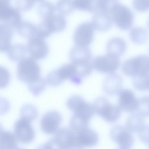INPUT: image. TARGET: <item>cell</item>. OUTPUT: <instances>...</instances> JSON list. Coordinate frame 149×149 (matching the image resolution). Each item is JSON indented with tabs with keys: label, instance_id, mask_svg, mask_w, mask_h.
<instances>
[{
	"label": "cell",
	"instance_id": "cell-33",
	"mask_svg": "<svg viewBox=\"0 0 149 149\" xmlns=\"http://www.w3.org/2000/svg\"></svg>",
	"mask_w": 149,
	"mask_h": 149
},
{
	"label": "cell",
	"instance_id": "cell-6",
	"mask_svg": "<svg viewBox=\"0 0 149 149\" xmlns=\"http://www.w3.org/2000/svg\"><path fill=\"white\" fill-rule=\"evenodd\" d=\"M92 104L95 112L107 122H115L120 116L121 110L118 106L110 103L104 97L97 98Z\"/></svg>",
	"mask_w": 149,
	"mask_h": 149
},
{
	"label": "cell",
	"instance_id": "cell-14",
	"mask_svg": "<svg viewBox=\"0 0 149 149\" xmlns=\"http://www.w3.org/2000/svg\"><path fill=\"white\" fill-rule=\"evenodd\" d=\"M122 79L120 76L114 73L110 74L104 80L103 88L109 95H114L119 93L122 86Z\"/></svg>",
	"mask_w": 149,
	"mask_h": 149
},
{
	"label": "cell",
	"instance_id": "cell-22",
	"mask_svg": "<svg viewBox=\"0 0 149 149\" xmlns=\"http://www.w3.org/2000/svg\"><path fill=\"white\" fill-rule=\"evenodd\" d=\"M28 88L33 95L37 96L45 90L46 86L44 79L40 77L33 82L28 84Z\"/></svg>",
	"mask_w": 149,
	"mask_h": 149
},
{
	"label": "cell",
	"instance_id": "cell-21",
	"mask_svg": "<svg viewBox=\"0 0 149 149\" xmlns=\"http://www.w3.org/2000/svg\"><path fill=\"white\" fill-rule=\"evenodd\" d=\"M21 113V118L31 122L37 118L38 112L36 109L33 105L27 104L23 106Z\"/></svg>",
	"mask_w": 149,
	"mask_h": 149
},
{
	"label": "cell",
	"instance_id": "cell-16",
	"mask_svg": "<svg viewBox=\"0 0 149 149\" xmlns=\"http://www.w3.org/2000/svg\"><path fill=\"white\" fill-rule=\"evenodd\" d=\"M126 47L125 42L123 39L115 37L108 41L106 49L107 53L120 56L125 51Z\"/></svg>",
	"mask_w": 149,
	"mask_h": 149
},
{
	"label": "cell",
	"instance_id": "cell-17",
	"mask_svg": "<svg viewBox=\"0 0 149 149\" xmlns=\"http://www.w3.org/2000/svg\"><path fill=\"white\" fill-rule=\"evenodd\" d=\"M17 139L10 131H3L0 135V149H18Z\"/></svg>",
	"mask_w": 149,
	"mask_h": 149
},
{
	"label": "cell",
	"instance_id": "cell-27",
	"mask_svg": "<svg viewBox=\"0 0 149 149\" xmlns=\"http://www.w3.org/2000/svg\"><path fill=\"white\" fill-rule=\"evenodd\" d=\"M10 78L8 71L4 68L0 66V88L6 87L8 85Z\"/></svg>",
	"mask_w": 149,
	"mask_h": 149
},
{
	"label": "cell",
	"instance_id": "cell-4",
	"mask_svg": "<svg viewBox=\"0 0 149 149\" xmlns=\"http://www.w3.org/2000/svg\"><path fill=\"white\" fill-rule=\"evenodd\" d=\"M113 22L118 27L127 29L132 25L134 16L128 7L117 0H113L111 8Z\"/></svg>",
	"mask_w": 149,
	"mask_h": 149
},
{
	"label": "cell",
	"instance_id": "cell-12",
	"mask_svg": "<svg viewBox=\"0 0 149 149\" xmlns=\"http://www.w3.org/2000/svg\"><path fill=\"white\" fill-rule=\"evenodd\" d=\"M55 133L54 138L63 149H67L74 145L78 144L76 139V133L71 129L62 128L58 129Z\"/></svg>",
	"mask_w": 149,
	"mask_h": 149
},
{
	"label": "cell",
	"instance_id": "cell-30",
	"mask_svg": "<svg viewBox=\"0 0 149 149\" xmlns=\"http://www.w3.org/2000/svg\"><path fill=\"white\" fill-rule=\"evenodd\" d=\"M67 149H83L82 147L78 144H75L70 147Z\"/></svg>",
	"mask_w": 149,
	"mask_h": 149
},
{
	"label": "cell",
	"instance_id": "cell-20",
	"mask_svg": "<svg viewBox=\"0 0 149 149\" xmlns=\"http://www.w3.org/2000/svg\"><path fill=\"white\" fill-rule=\"evenodd\" d=\"M116 140L118 144L124 149L129 148L133 141L132 136L125 131H123L119 133L116 136Z\"/></svg>",
	"mask_w": 149,
	"mask_h": 149
},
{
	"label": "cell",
	"instance_id": "cell-25",
	"mask_svg": "<svg viewBox=\"0 0 149 149\" xmlns=\"http://www.w3.org/2000/svg\"><path fill=\"white\" fill-rule=\"evenodd\" d=\"M149 75L133 78V84L134 87L139 91L148 90Z\"/></svg>",
	"mask_w": 149,
	"mask_h": 149
},
{
	"label": "cell",
	"instance_id": "cell-1",
	"mask_svg": "<svg viewBox=\"0 0 149 149\" xmlns=\"http://www.w3.org/2000/svg\"><path fill=\"white\" fill-rule=\"evenodd\" d=\"M113 0H95L91 23L95 29H109L113 23L111 8Z\"/></svg>",
	"mask_w": 149,
	"mask_h": 149
},
{
	"label": "cell",
	"instance_id": "cell-13",
	"mask_svg": "<svg viewBox=\"0 0 149 149\" xmlns=\"http://www.w3.org/2000/svg\"><path fill=\"white\" fill-rule=\"evenodd\" d=\"M76 139L81 147H91L96 144L98 137L95 132L87 127L76 133Z\"/></svg>",
	"mask_w": 149,
	"mask_h": 149
},
{
	"label": "cell",
	"instance_id": "cell-9",
	"mask_svg": "<svg viewBox=\"0 0 149 149\" xmlns=\"http://www.w3.org/2000/svg\"><path fill=\"white\" fill-rule=\"evenodd\" d=\"M60 113L56 111H51L46 113L42 117L40 126L42 131L47 134L55 133L58 130L62 121Z\"/></svg>",
	"mask_w": 149,
	"mask_h": 149
},
{
	"label": "cell",
	"instance_id": "cell-31",
	"mask_svg": "<svg viewBox=\"0 0 149 149\" xmlns=\"http://www.w3.org/2000/svg\"><path fill=\"white\" fill-rule=\"evenodd\" d=\"M4 131L2 125L0 124V135Z\"/></svg>",
	"mask_w": 149,
	"mask_h": 149
},
{
	"label": "cell",
	"instance_id": "cell-10",
	"mask_svg": "<svg viewBox=\"0 0 149 149\" xmlns=\"http://www.w3.org/2000/svg\"><path fill=\"white\" fill-rule=\"evenodd\" d=\"M94 29L91 22L81 24L77 28L74 34L76 43L80 47H86L90 44L93 40Z\"/></svg>",
	"mask_w": 149,
	"mask_h": 149
},
{
	"label": "cell",
	"instance_id": "cell-7",
	"mask_svg": "<svg viewBox=\"0 0 149 149\" xmlns=\"http://www.w3.org/2000/svg\"><path fill=\"white\" fill-rule=\"evenodd\" d=\"M93 68L101 73L114 72L120 64V56L107 53L95 56L92 60Z\"/></svg>",
	"mask_w": 149,
	"mask_h": 149
},
{
	"label": "cell",
	"instance_id": "cell-3",
	"mask_svg": "<svg viewBox=\"0 0 149 149\" xmlns=\"http://www.w3.org/2000/svg\"><path fill=\"white\" fill-rule=\"evenodd\" d=\"M67 106L73 113V115L86 124L95 112L93 104L86 102L81 96L74 95L68 100Z\"/></svg>",
	"mask_w": 149,
	"mask_h": 149
},
{
	"label": "cell",
	"instance_id": "cell-15",
	"mask_svg": "<svg viewBox=\"0 0 149 149\" xmlns=\"http://www.w3.org/2000/svg\"><path fill=\"white\" fill-rule=\"evenodd\" d=\"M56 71L62 82L65 79H69L77 85L79 84L81 82V78L78 76L76 68L73 64L65 65Z\"/></svg>",
	"mask_w": 149,
	"mask_h": 149
},
{
	"label": "cell",
	"instance_id": "cell-28",
	"mask_svg": "<svg viewBox=\"0 0 149 149\" xmlns=\"http://www.w3.org/2000/svg\"><path fill=\"white\" fill-rule=\"evenodd\" d=\"M37 149H63L58 142L54 137L47 143L39 146Z\"/></svg>",
	"mask_w": 149,
	"mask_h": 149
},
{
	"label": "cell",
	"instance_id": "cell-19",
	"mask_svg": "<svg viewBox=\"0 0 149 149\" xmlns=\"http://www.w3.org/2000/svg\"><path fill=\"white\" fill-rule=\"evenodd\" d=\"M148 32L144 28L140 26L132 27L130 31V36L131 40L137 43H142L146 40Z\"/></svg>",
	"mask_w": 149,
	"mask_h": 149
},
{
	"label": "cell",
	"instance_id": "cell-32",
	"mask_svg": "<svg viewBox=\"0 0 149 149\" xmlns=\"http://www.w3.org/2000/svg\"><path fill=\"white\" fill-rule=\"evenodd\" d=\"M18 149H22V148H19Z\"/></svg>",
	"mask_w": 149,
	"mask_h": 149
},
{
	"label": "cell",
	"instance_id": "cell-18",
	"mask_svg": "<svg viewBox=\"0 0 149 149\" xmlns=\"http://www.w3.org/2000/svg\"><path fill=\"white\" fill-rule=\"evenodd\" d=\"M32 56L36 59L43 58L47 50V44L41 38L35 39L32 44Z\"/></svg>",
	"mask_w": 149,
	"mask_h": 149
},
{
	"label": "cell",
	"instance_id": "cell-8",
	"mask_svg": "<svg viewBox=\"0 0 149 149\" xmlns=\"http://www.w3.org/2000/svg\"><path fill=\"white\" fill-rule=\"evenodd\" d=\"M30 122L21 118L15 124L14 134L17 139L22 143H29L35 137V132Z\"/></svg>",
	"mask_w": 149,
	"mask_h": 149
},
{
	"label": "cell",
	"instance_id": "cell-5",
	"mask_svg": "<svg viewBox=\"0 0 149 149\" xmlns=\"http://www.w3.org/2000/svg\"><path fill=\"white\" fill-rule=\"evenodd\" d=\"M40 67L32 58H24L18 64V78L20 81L28 84L33 82L40 77Z\"/></svg>",
	"mask_w": 149,
	"mask_h": 149
},
{
	"label": "cell",
	"instance_id": "cell-26",
	"mask_svg": "<svg viewBox=\"0 0 149 149\" xmlns=\"http://www.w3.org/2000/svg\"><path fill=\"white\" fill-rule=\"evenodd\" d=\"M95 0H77L74 1V5L79 9L93 12Z\"/></svg>",
	"mask_w": 149,
	"mask_h": 149
},
{
	"label": "cell",
	"instance_id": "cell-11",
	"mask_svg": "<svg viewBox=\"0 0 149 149\" xmlns=\"http://www.w3.org/2000/svg\"><path fill=\"white\" fill-rule=\"evenodd\" d=\"M119 93L118 106L121 111L132 112L137 110L139 99L131 91L128 89H121Z\"/></svg>",
	"mask_w": 149,
	"mask_h": 149
},
{
	"label": "cell",
	"instance_id": "cell-29",
	"mask_svg": "<svg viewBox=\"0 0 149 149\" xmlns=\"http://www.w3.org/2000/svg\"><path fill=\"white\" fill-rule=\"evenodd\" d=\"M133 6L136 10L143 11L147 10L149 8V0H134L133 2Z\"/></svg>",
	"mask_w": 149,
	"mask_h": 149
},
{
	"label": "cell",
	"instance_id": "cell-24",
	"mask_svg": "<svg viewBox=\"0 0 149 149\" xmlns=\"http://www.w3.org/2000/svg\"><path fill=\"white\" fill-rule=\"evenodd\" d=\"M138 113L141 116H146L149 115V97L144 96L139 99V104L137 109Z\"/></svg>",
	"mask_w": 149,
	"mask_h": 149
},
{
	"label": "cell",
	"instance_id": "cell-23",
	"mask_svg": "<svg viewBox=\"0 0 149 149\" xmlns=\"http://www.w3.org/2000/svg\"><path fill=\"white\" fill-rule=\"evenodd\" d=\"M14 9L5 1L0 0V19H8L15 14Z\"/></svg>",
	"mask_w": 149,
	"mask_h": 149
},
{
	"label": "cell",
	"instance_id": "cell-2",
	"mask_svg": "<svg viewBox=\"0 0 149 149\" xmlns=\"http://www.w3.org/2000/svg\"><path fill=\"white\" fill-rule=\"evenodd\" d=\"M124 74L133 78L149 75V57L146 54L138 55L126 60L122 66Z\"/></svg>",
	"mask_w": 149,
	"mask_h": 149
}]
</instances>
